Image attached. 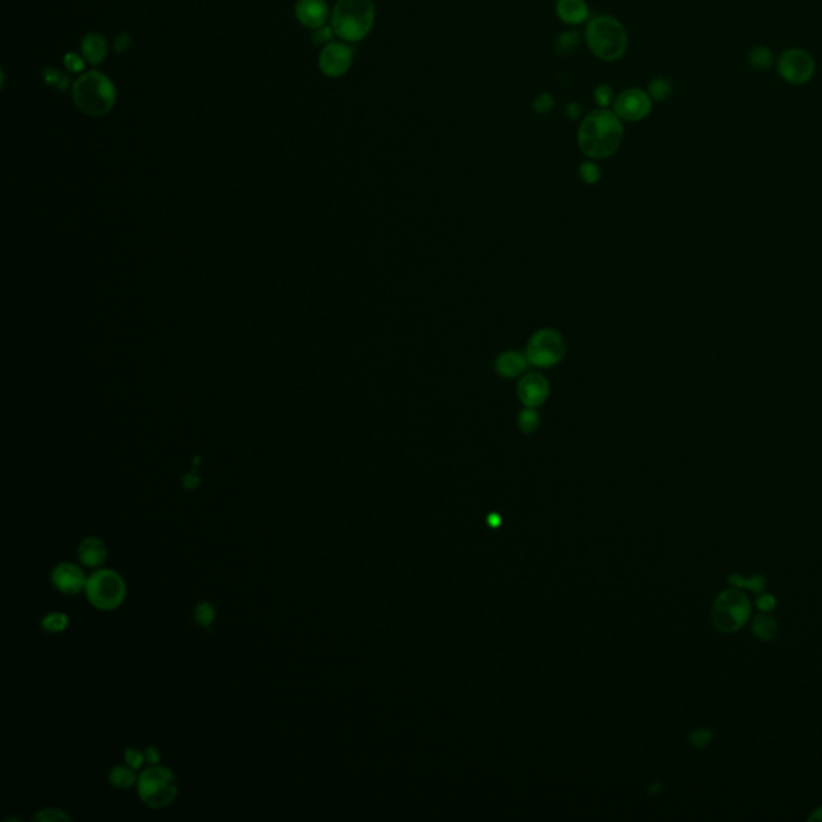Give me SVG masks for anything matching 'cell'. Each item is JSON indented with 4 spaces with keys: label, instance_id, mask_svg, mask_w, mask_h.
I'll return each instance as SVG.
<instances>
[{
    "label": "cell",
    "instance_id": "cell-42",
    "mask_svg": "<svg viewBox=\"0 0 822 822\" xmlns=\"http://www.w3.org/2000/svg\"><path fill=\"white\" fill-rule=\"evenodd\" d=\"M809 821H822V808L816 809V813L809 816Z\"/></svg>",
    "mask_w": 822,
    "mask_h": 822
},
{
    "label": "cell",
    "instance_id": "cell-34",
    "mask_svg": "<svg viewBox=\"0 0 822 822\" xmlns=\"http://www.w3.org/2000/svg\"><path fill=\"white\" fill-rule=\"evenodd\" d=\"M332 36L334 34V31H332L331 26H322L318 29H313V34H312V42L315 43V46H328L330 42H332Z\"/></svg>",
    "mask_w": 822,
    "mask_h": 822
},
{
    "label": "cell",
    "instance_id": "cell-25",
    "mask_svg": "<svg viewBox=\"0 0 822 822\" xmlns=\"http://www.w3.org/2000/svg\"><path fill=\"white\" fill-rule=\"evenodd\" d=\"M193 615H194V622H196L199 626H203V628L209 630L216 622L217 611H216V607L211 604V602H199V604L194 607Z\"/></svg>",
    "mask_w": 822,
    "mask_h": 822
},
{
    "label": "cell",
    "instance_id": "cell-3",
    "mask_svg": "<svg viewBox=\"0 0 822 822\" xmlns=\"http://www.w3.org/2000/svg\"><path fill=\"white\" fill-rule=\"evenodd\" d=\"M376 21L373 0H337L331 11V28L344 42H360Z\"/></svg>",
    "mask_w": 822,
    "mask_h": 822
},
{
    "label": "cell",
    "instance_id": "cell-12",
    "mask_svg": "<svg viewBox=\"0 0 822 822\" xmlns=\"http://www.w3.org/2000/svg\"><path fill=\"white\" fill-rule=\"evenodd\" d=\"M52 583L60 593L74 596L80 591H85L87 579L83 569L73 562H61L52 570Z\"/></svg>",
    "mask_w": 822,
    "mask_h": 822
},
{
    "label": "cell",
    "instance_id": "cell-14",
    "mask_svg": "<svg viewBox=\"0 0 822 822\" xmlns=\"http://www.w3.org/2000/svg\"><path fill=\"white\" fill-rule=\"evenodd\" d=\"M294 11L299 23L309 29L325 26L330 18V7L325 0H297Z\"/></svg>",
    "mask_w": 822,
    "mask_h": 822
},
{
    "label": "cell",
    "instance_id": "cell-17",
    "mask_svg": "<svg viewBox=\"0 0 822 822\" xmlns=\"http://www.w3.org/2000/svg\"><path fill=\"white\" fill-rule=\"evenodd\" d=\"M529 365L530 362L527 359V355L519 354L516 350L503 352L495 362V368H497V372L503 378H516V376L522 374L529 368Z\"/></svg>",
    "mask_w": 822,
    "mask_h": 822
},
{
    "label": "cell",
    "instance_id": "cell-21",
    "mask_svg": "<svg viewBox=\"0 0 822 822\" xmlns=\"http://www.w3.org/2000/svg\"><path fill=\"white\" fill-rule=\"evenodd\" d=\"M747 61H749V65L753 68V70L766 71L774 65L773 50L768 48L766 46L753 47L749 52V55H747Z\"/></svg>",
    "mask_w": 822,
    "mask_h": 822
},
{
    "label": "cell",
    "instance_id": "cell-20",
    "mask_svg": "<svg viewBox=\"0 0 822 822\" xmlns=\"http://www.w3.org/2000/svg\"><path fill=\"white\" fill-rule=\"evenodd\" d=\"M580 43H581V34L579 31H564L559 36L556 37L554 41V50L557 55L561 56H569V55H574L576 50L580 48Z\"/></svg>",
    "mask_w": 822,
    "mask_h": 822
},
{
    "label": "cell",
    "instance_id": "cell-1",
    "mask_svg": "<svg viewBox=\"0 0 822 822\" xmlns=\"http://www.w3.org/2000/svg\"><path fill=\"white\" fill-rule=\"evenodd\" d=\"M576 140L588 158H611L623 142V121L608 108L594 110L581 119Z\"/></svg>",
    "mask_w": 822,
    "mask_h": 822
},
{
    "label": "cell",
    "instance_id": "cell-38",
    "mask_svg": "<svg viewBox=\"0 0 822 822\" xmlns=\"http://www.w3.org/2000/svg\"><path fill=\"white\" fill-rule=\"evenodd\" d=\"M581 112H583V108H581L580 103L570 102L566 106V116H567V119H570V121H576V119H580Z\"/></svg>",
    "mask_w": 822,
    "mask_h": 822
},
{
    "label": "cell",
    "instance_id": "cell-9",
    "mask_svg": "<svg viewBox=\"0 0 822 822\" xmlns=\"http://www.w3.org/2000/svg\"><path fill=\"white\" fill-rule=\"evenodd\" d=\"M777 71L786 83L803 85L813 79L816 63L813 55L803 48H789L777 58Z\"/></svg>",
    "mask_w": 822,
    "mask_h": 822
},
{
    "label": "cell",
    "instance_id": "cell-10",
    "mask_svg": "<svg viewBox=\"0 0 822 822\" xmlns=\"http://www.w3.org/2000/svg\"><path fill=\"white\" fill-rule=\"evenodd\" d=\"M652 98L649 97L648 90L636 89H626L620 92L613 100L612 111L617 115L622 121L626 122H639L648 117L652 111Z\"/></svg>",
    "mask_w": 822,
    "mask_h": 822
},
{
    "label": "cell",
    "instance_id": "cell-23",
    "mask_svg": "<svg viewBox=\"0 0 822 822\" xmlns=\"http://www.w3.org/2000/svg\"><path fill=\"white\" fill-rule=\"evenodd\" d=\"M671 92H673V85L667 78L662 76L654 78L648 85V93L652 102H663L671 95Z\"/></svg>",
    "mask_w": 822,
    "mask_h": 822
},
{
    "label": "cell",
    "instance_id": "cell-36",
    "mask_svg": "<svg viewBox=\"0 0 822 822\" xmlns=\"http://www.w3.org/2000/svg\"><path fill=\"white\" fill-rule=\"evenodd\" d=\"M691 742L695 747H705L710 744V739H712V732L708 729H697V731H692L691 734Z\"/></svg>",
    "mask_w": 822,
    "mask_h": 822
},
{
    "label": "cell",
    "instance_id": "cell-41",
    "mask_svg": "<svg viewBox=\"0 0 822 822\" xmlns=\"http://www.w3.org/2000/svg\"><path fill=\"white\" fill-rule=\"evenodd\" d=\"M181 484H184L186 490H194V488H198V485L201 484V479L194 473H190L184 477Z\"/></svg>",
    "mask_w": 822,
    "mask_h": 822
},
{
    "label": "cell",
    "instance_id": "cell-39",
    "mask_svg": "<svg viewBox=\"0 0 822 822\" xmlns=\"http://www.w3.org/2000/svg\"><path fill=\"white\" fill-rule=\"evenodd\" d=\"M130 43H132V39H130L129 34H124V33L119 34L115 39V50L119 53H124L125 50L130 47Z\"/></svg>",
    "mask_w": 822,
    "mask_h": 822
},
{
    "label": "cell",
    "instance_id": "cell-18",
    "mask_svg": "<svg viewBox=\"0 0 822 822\" xmlns=\"http://www.w3.org/2000/svg\"><path fill=\"white\" fill-rule=\"evenodd\" d=\"M80 53H83L84 60L90 65H100L108 55V43H106L105 37L97 33L85 34L83 42H80Z\"/></svg>",
    "mask_w": 822,
    "mask_h": 822
},
{
    "label": "cell",
    "instance_id": "cell-32",
    "mask_svg": "<svg viewBox=\"0 0 822 822\" xmlns=\"http://www.w3.org/2000/svg\"><path fill=\"white\" fill-rule=\"evenodd\" d=\"M579 174L581 180L585 181L588 185H594L598 184L599 179H601V171L599 167L594 164L593 161H586V162H581L580 169H579Z\"/></svg>",
    "mask_w": 822,
    "mask_h": 822
},
{
    "label": "cell",
    "instance_id": "cell-8",
    "mask_svg": "<svg viewBox=\"0 0 822 822\" xmlns=\"http://www.w3.org/2000/svg\"><path fill=\"white\" fill-rule=\"evenodd\" d=\"M527 359L538 368H553L566 355V344L561 332L544 328L537 331L527 344Z\"/></svg>",
    "mask_w": 822,
    "mask_h": 822
},
{
    "label": "cell",
    "instance_id": "cell-37",
    "mask_svg": "<svg viewBox=\"0 0 822 822\" xmlns=\"http://www.w3.org/2000/svg\"><path fill=\"white\" fill-rule=\"evenodd\" d=\"M757 606H758V608H760L762 612L773 611L774 606H776V598H774V596H771V594H762L760 598H758V601H757Z\"/></svg>",
    "mask_w": 822,
    "mask_h": 822
},
{
    "label": "cell",
    "instance_id": "cell-2",
    "mask_svg": "<svg viewBox=\"0 0 822 822\" xmlns=\"http://www.w3.org/2000/svg\"><path fill=\"white\" fill-rule=\"evenodd\" d=\"M585 42L596 58L617 61L628 48V34L617 18L598 15L586 23Z\"/></svg>",
    "mask_w": 822,
    "mask_h": 822
},
{
    "label": "cell",
    "instance_id": "cell-24",
    "mask_svg": "<svg viewBox=\"0 0 822 822\" xmlns=\"http://www.w3.org/2000/svg\"><path fill=\"white\" fill-rule=\"evenodd\" d=\"M41 625L47 633H53V635H56V633H63L65 630H68V626H70V618H68V615L63 612H50L41 620Z\"/></svg>",
    "mask_w": 822,
    "mask_h": 822
},
{
    "label": "cell",
    "instance_id": "cell-13",
    "mask_svg": "<svg viewBox=\"0 0 822 822\" xmlns=\"http://www.w3.org/2000/svg\"><path fill=\"white\" fill-rule=\"evenodd\" d=\"M517 395L525 408H537L548 399L549 384L543 374H525L517 386Z\"/></svg>",
    "mask_w": 822,
    "mask_h": 822
},
{
    "label": "cell",
    "instance_id": "cell-33",
    "mask_svg": "<svg viewBox=\"0 0 822 822\" xmlns=\"http://www.w3.org/2000/svg\"><path fill=\"white\" fill-rule=\"evenodd\" d=\"M63 61H65V68H66V70L70 71V73H73V74L83 73L84 68H85V63H87V61L84 60L83 55H78V53H74V52L66 53L65 58H63Z\"/></svg>",
    "mask_w": 822,
    "mask_h": 822
},
{
    "label": "cell",
    "instance_id": "cell-4",
    "mask_svg": "<svg viewBox=\"0 0 822 822\" xmlns=\"http://www.w3.org/2000/svg\"><path fill=\"white\" fill-rule=\"evenodd\" d=\"M73 100L79 111L87 116H103L116 103V87L106 74L89 71L73 84Z\"/></svg>",
    "mask_w": 822,
    "mask_h": 822
},
{
    "label": "cell",
    "instance_id": "cell-5",
    "mask_svg": "<svg viewBox=\"0 0 822 822\" xmlns=\"http://www.w3.org/2000/svg\"><path fill=\"white\" fill-rule=\"evenodd\" d=\"M135 787L140 800L152 809L167 808L179 794L177 777L171 769L159 764L142 771L137 777Z\"/></svg>",
    "mask_w": 822,
    "mask_h": 822
},
{
    "label": "cell",
    "instance_id": "cell-40",
    "mask_svg": "<svg viewBox=\"0 0 822 822\" xmlns=\"http://www.w3.org/2000/svg\"><path fill=\"white\" fill-rule=\"evenodd\" d=\"M143 753H145V758H147L148 763H152V764H158V763H159V760H161V752H159V749H156L154 745L147 747L145 752H143Z\"/></svg>",
    "mask_w": 822,
    "mask_h": 822
},
{
    "label": "cell",
    "instance_id": "cell-11",
    "mask_svg": "<svg viewBox=\"0 0 822 822\" xmlns=\"http://www.w3.org/2000/svg\"><path fill=\"white\" fill-rule=\"evenodd\" d=\"M354 63V50L347 42H330L318 56V68L326 78L337 79L346 74Z\"/></svg>",
    "mask_w": 822,
    "mask_h": 822
},
{
    "label": "cell",
    "instance_id": "cell-19",
    "mask_svg": "<svg viewBox=\"0 0 822 822\" xmlns=\"http://www.w3.org/2000/svg\"><path fill=\"white\" fill-rule=\"evenodd\" d=\"M134 768H130L129 764H121V766H115L108 774V781L110 784L115 789L117 790H127L130 787H134L137 784V776L134 773Z\"/></svg>",
    "mask_w": 822,
    "mask_h": 822
},
{
    "label": "cell",
    "instance_id": "cell-31",
    "mask_svg": "<svg viewBox=\"0 0 822 822\" xmlns=\"http://www.w3.org/2000/svg\"><path fill=\"white\" fill-rule=\"evenodd\" d=\"M554 106H556L554 97L551 95L549 92H542L535 100H533L532 110L533 112H537V115H549V112L554 110Z\"/></svg>",
    "mask_w": 822,
    "mask_h": 822
},
{
    "label": "cell",
    "instance_id": "cell-26",
    "mask_svg": "<svg viewBox=\"0 0 822 822\" xmlns=\"http://www.w3.org/2000/svg\"><path fill=\"white\" fill-rule=\"evenodd\" d=\"M729 583L734 586L750 589V591H753V593H762L763 589L766 588V579H764V576H762V575L750 576V579H744V576H740V575H731Z\"/></svg>",
    "mask_w": 822,
    "mask_h": 822
},
{
    "label": "cell",
    "instance_id": "cell-15",
    "mask_svg": "<svg viewBox=\"0 0 822 822\" xmlns=\"http://www.w3.org/2000/svg\"><path fill=\"white\" fill-rule=\"evenodd\" d=\"M556 16L569 26H580L589 20V7L585 0H557Z\"/></svg>",
    "mask_w": 822,
    "mask_h": 822
},
{
    "label": "cell",
    "instance_id": "cell-29",
    "mask_svg": "<svg viewBox=\"0 0 822 822\" xmlns=\"http://www.w3.org/2000/svg\"><path fill=\"white\" fill-rule=\"evenodd\" d=\"M34 822H61V821H66V822H71V816L66 814L63 809L60 808H43L41 811H37L33 818Z\"/></svg>",
    "mask_w": 822,
    "mask_h": 822
},
{
    "label": "cell",
    "instance_id": "cell-16",
    "mask_svg": "<svg viewBox=\"0 0 822 822\" xmlns=\"http://www.w3.org/2000/svg\"><path fill=\"white\" fill-rule=\"evenodd\" d=\"M79 561L85 567H100L108 557V549L102 539L97 537H87L79 544Z\"/></svg>",
    "mask_w": 822,
    "mask_h": 822
},
{
    "label": "cell",
    "instance_id": "cell-6",
    "mask_svg": "<svg viewBox=\"0 0 822 822\" xmlns=\"http://www.w3.org/2000/svg\"><path fill=\"white\" fill-rule=\"evenodd\" d=\"M85 594L93 607L110 612L122 604L127 594V586L116 570L100 569L87 579Z\"/></svg>",
    "mask_w": 822,
    "mask_h": 822
},
{
    "label": "cell",
    "instance_id": "cell-27",
    "mask_svg": "<svg viewBox=\"0 0 822 822\" xmlns=\"http://www.w3.org/2000/svg\"><path fill=\"white\" fill-rule=\"evenodd\" d=\"M517 423H519V429L525 432V434L535 432L539 426V416H538V413L535 411V408H525L524 411H520Z\"/></svg>",
    "mask_w": 822,
    "mask_h": 822
},
{
    "label": "cell",
    "instance_id": "cell-30",
    "mask_svg": "<svg viewBox=\"0 0 822 822\" xmlns=\"http://www.w3.org/2000/svg\"><path fill=\"white\" fill-rule=\"evenodd\" d=\"M593 100L594 103L599 106V108H611L613 105V89L612 85L608 84H599L596 85V89L593 90Z\"/></svg>",
    "mask_w": 822,
    "mask_h": 822
},
{
    "label": "cell",
    "instance_id": "cell-7",
    "mask_svg": "<svg viewBox=\"0 0 822 822\" xmlns=\"http://www.w3.org/2000/svg\"><path fill=\"white\" fill-rule=\"evenodd\" d=\"M752 613L750 599L740 589H726L713 602L712 622L723 633H736L747 623Z\"/></svg>",
    "mask_w": 822,
    "mask_h": 822
},
{
    "label": "cell",
    "instance_id": "cell-35",
    "mask_svg": "<svg viewBox=\"0 0 822 822\" xmlns=\"http://www.w3.org/2000/svg\"><path fill=\"white\" fill-rule=\"evenodd\" d=\"M124 760H125V764H129L130 768H134L137 771V769L142 768V764H143V762L147 760V758H145V753H142L140 750L125 749L124 750Z\"/></svg>",
    "mask_w": 822,
    "mask_h": 822
},
{
    "label": "cell",
    "instance_id": "cell-22",
    "mask_svg": "<svg viewBox=\"0 0 822 822\" xmlns=\"http://www.w3.org/2000/svg\"><path fill=\"white\" fill-rule=\"evenodd\" d=\"M752 630L757 638L763 639V641H771V639L776 638L779 628H777V622L773 617H769V615H758L753 620Z\"/></svg>",
    "mask_w": 822,
    "mask_h": 822
},
{
    "label": "cell",
    "instance_id": "cell-28",
    "mask_svg": "<svg viewBox=\"0 0 822 822\" xmlns=\"http://www.w3.org/2000/svg\"><path fill=\"white\" fill-rule=\"evenodd\" d=\"M43 80H46L48 87H52V89L58 92L66 90L68 85H70V79H68L66 74H63L58 70H53V68L43 70Z\"/></svg>",
    "mask_w": 822,
    "mask_h": 822
}]
</instances>
